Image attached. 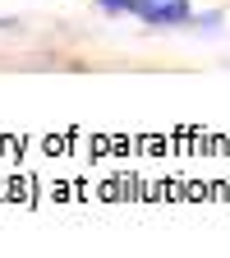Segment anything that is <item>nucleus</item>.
<instances>
[{"label": "nucleus", "mask_w": 230, "mask_h": 258, "mask_svg": "<svg viewBox=\"0 0 230 258\" xmlns=\"http://www.w3.org/2000/svg\"><path fill=\"white\" fill-rule=\"evenodd\" d=\"M134 19L147 28H189L193 0H134Z\"/></svg>", "instance_id": "obj_1"}, {"label": "nucleus", "mask_w": 230, "mask_h": 258, "mask_svg": "<svg viewBox=\"0 0 230 258\" xmlns=\"http://www.w3.org/2000/svg\"><path fill=\"white\" fill-rule=\"evenodd\" d=\"M97 10H102V14H115V19H134V0H97Z\"/></svg>", "instance_id": "obj_2"}]
</instances>
